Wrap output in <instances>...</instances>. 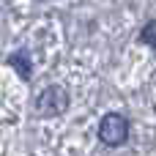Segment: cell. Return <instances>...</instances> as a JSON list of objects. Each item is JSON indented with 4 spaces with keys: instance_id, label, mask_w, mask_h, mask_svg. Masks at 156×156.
<instances>
[{
    "instance_id": "cell-1",
    "label": "cell",
    "mask_w": 156,
    "mask_h": 156,
    "mask_svg": "<svg viewBox=\"0 0 156 156\" xmlns=\"http://www.w3.org/2000/svg\"><path fill=\"white\" fill-rule=\"evenodd\" d=\"M69 110V90L60 88V85H49L38 93V101H36V112L41 118H58Z\"/></svg>"
},
{
    "instance_id": "cell-2",
    "label": "cell",
    "mask_w": 156,
    "mask_h": 156,
    "mask_svg": "<svg viewBox=\"0 0 156 156\" xmlns=\"http://www.w3.org/2000/svg\"><path fill=\"white\" fill-rule=\"evenodd\" d=\"M126 137H129V121L121 112H107L99 123V140L110 148H118L126 143Z\"/></svg>"
},
{
    "instance_id": "cell-3",
    "label": "cell",
    "mask_w": 156,
    "mask_h": 156,
    "mask_svg": "<svg viewBox=\"0 0 156 156\" xmlns=\"http://www.w3.org/2000/svg\"><path fill=\"white\" fill-rule=\"evenodd\" d=\"M8 63H11L14 69H16V74H19V77H22L25 82L30 80V55H27L25 49H19V52H14Z\"/></svg>"
},
{
    "instance_id": "cell-4",
    "label": "cell",
    "mask_w": 156,
    "mask_h": 156,
    "mask_svg": "<svg viewBox=\"0 0 156 156\" xmlns=\"http://www.w3.org/2000/svg\"><path fill=\"white\" fill-rule=\"evenodd\" d=\"M143 38H145V41L156 49V22H148V25L143 27Z\"/></svg>"
}]
</instances>
